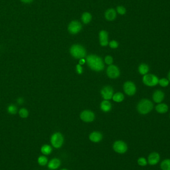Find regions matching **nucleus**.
<instances>
[{
    "mask_svg": "<svg viewBox=\"0 0 170 170\" xmlns=\"http://www.w3.org/2000/svg\"><path fill=\"white\" fill-rule=\"evenodd\" d=\"M61 165V161L59 159L53 158L48 164V168L51 170H55L58 168Z\"/></svg>",
    "mask_w": 170,
    "mask_h": 170,
    "instance_id": "17",
    "label": "nucleus"
},
{
    "mask_svg": "<svg viewBox=\"0 0 170 170\" xmlns=\"http://www.w3.org/2000/svg\"><path fill=\"white\" fill-rule=\"evenodd\" d=\"M7 110L10 114H17L18 109L17 107L14 104H10L8 107Z\"/></svg>",
    "mask_w": 170,
    "mask_h": 170,
    "instance_id": "25",
    "label": "nucleus"
},
{
    "mask_svg": "<svg viewBox=\"0 0 170 170\" xmlns=\"http://www.w3.org/2000/svg\"><path fill=\"white\" fill-rule=\"evenodd\" d=\"M107 76L109 77V78L112 79H115L116 78L119 76L120 72L118 67L114 65H109L107 69Z\"/></svg>",
    "mask_w": 170,
    "mask_h": 170,
    "instance_id": "9",
    "label": "nucleus"
},
{
    "mask_svg": "<svg viewBox=\"0 0 170 170\" xmlns=\"http://www.w3.org/2000/svg\"><path fill=\"white\" fill-rule=\"evenodd\" d=\"M116 11L114 8H109L104 13V17L108 21H113L116 18Z\"/></svg>",
    "mask_w": 170,
    "mask_h": 170,
    "instance_id": "13",
    "label": "nucleus"
},
{
    "mask_svg": "<svg viewBox=\"0 0 170 170\" xmlns=\"http://www.w3.org/2000/svg\"><path fill=\"white\" fill-rule=\"evenodd\" d=\"M70 53L76 59H82L86 56V52L85 48L81 45H73L70 48Z\"/></svg>",
    "mask_w": 170,
    "mask_h": 170,
    "instance_id": "3",
    "label": "nucleus"
},
{
    "mask_svg": "<svg viewBox=\"0 0 170 170\" xmlns=\"http://www.w3.org/2000/svg\"><path fill=\"white\" fill-rule=\"evenodd\" d=\"M169 83L170 82L167 78H161L159 80L158 84L162 87H166L169 85Z\"/></svg>",
    "mask_w": 170,
    "mask_h": 170,
    "instance_id": "26",
    "label": "nucleus"
},
{
    "mask_svg": "<svg viewBox=\"0 0 170 170\" xmlns=\"http://www.w3.org/2000/svg\"></svg>",
    "mask_w": 170,
    "mask_h": 170,
    "instance_id": "39",
    "label": "nucleus"
},
{
    "mask_svg": "<svg viewBox=\"0 0 170 170\" xmlns=\"http://www.w3.org/2000/svg\"><path fill=\"white\" fill-rule=\"evenodd\" d=\"M161 168L163 170H170V160L166 159L161 164Z\"/></svg>",
    "mask_w": 170,
    "mask_h": 170,
    "instance_id": "24",
    "label": "nucleus"
},
{
    "mask_svg": "<svg viewBox=\"0 0 170 170\" xmlns=\"http://www.w3.org/2000/svg\"><path fill=\"white\" fill-rule=\"evenodd\" d=\"M155 109L158 113L163 114H165L168 111V106L165 103H159L156 106Z\"/></svg>",
    "mask_w": 170,
    "mask_h": 170,
    "instance_id": "18",
    "label": "nucleus"
},
{
    "mask_svg": "<svg viewBox=\"0 0 170 170\" xmlns=\"http://www.w3.org/2000/svg\"><path fill=\"white\" fill-rule=\"evenodd\" d=\"M101 109H102L104 111L107 112L111 110V105L110 102L106 100V101H103L101 103Z\"/></svg>",
    "mask_w": 170,
    "mask_h": 170,
    "instance_id": "21",
    "label": "nucleus"
},
{
    "mask_svg": "<svg viewBox=\"0 0 170 170\" xmlns=\"http://www.w3.org/2000/svg\"><path fill=\"white\" fill-rule=\"evenodd\" d=\"M105 62H106L107 64L111 65L112 64V62H113V59H112V57L111 56H107L105 58Z\"/></svg>",
    "mask_w": 170,
    "mask_h": 170,
    "instance_id": "31",
    "label": "nucleus"
},
{
    "mask_svg": "<svg viewBox=\"0 0 170 170\" xmlns=\"http://www.w3.org/2000/svg\"><path fill=\"white\" fill-rule=\"evenodd\" d=\"M124 95L121 92H117L112 97L113 100L116 102H121L124 99Z\"/></svg>",
    "mask_w": 170,
    "mask_h": 170,
    "instance_id": "23",
    "label": "nucleus"
},
{
    "mask_svg": "<svg viewBox=\"0 0 170 170\" xmlns=\"http://www.w3.org/2000/svg\"><path fill=\"white\" fill-rule=\"evenodd\" d=\"M160 160V156L156 152L150 154L148 157V163L150 165H154L158 163Z\"/></svg>",
    "mask_w": 170,
    "mask_h": 170,
    "instance_id": "15",
    "label": "nucleus"
},
{
    "mask_svg": "<svg viewBox=\"0 0 170 170\" xmlns=\"http://www.w3.org/2000/svg\"><path fill=\"white\" fill-rule=\"evenodd\" d=\"M159 80L158 77L155 75L147 74L143 76L142 81L146 86L152 87L158 84Z\"/></svg>",
    "mask_w": 170,
    "mask_h": 170,
    "instance_id": "4",
    "label": "nucleus"
},
{
    "mask_svg": "<svg viewBox=\"0 0 170 170\" xmlns=\"http://www.w3.org/2000/svg\"><path fill=\"white\" fill-rule=\"evenodd\" d=\"M168 79L169 80V81L170 82V70L169 71V72L168 75Z\"/></svg>",
    "mask_w": 170,
    "mask_h": 170,
    "instance_id": "37",
    "label": "nucleus"
},
{
    "mask_svg": "<svg viewBox=\"0 0 170 170\" xmlns=\"http://www.w3.org/2000/svg\"><path fill=\"white\" fill-rule=\"evenodd\" d=\"M114 91L112 87L109 86H106L104 87L101 91V94L102 97L106 100L110 99L113 97Z\"/></svg>",
    "mask_w": 170,
    "mask_h": 170,
    "instance_id": "11",
    "label": "nucleus"
},
{
    "mask_svg": "<svg viewBox=\"0 0 170 170\" xmlns=\"http://www.w3.org/2000/svg\"><path fill=\"white\" fill-rule=\"evenodd\" d=\"M124 91L128 96H133L135 94L136 92V87L135 85L131 81H127L124 84L123 86Z\"/></svg>",
    "mask_w": 170,
    "mask_h": 170,
    "instance_id": "8",
    "label": "nucleus"
},
{
    "mask_svg": "<svg viewBox=\"0 0 170 170\" xmlns=\"http://www.w3.org/2000/svg\"><path fill=\"white\" fill-rule=\"evenodd\" d=\"M18 113H19L20 116L23 119L27 118L28 116V111L25 108H22L21 109H20Z\"/></svg>",
    "mask_w": 170,
    "mask_h": 170,
    "instance_id": "28",
    "label": "nucleus"
},
{
    "mask_svg": "<svg viewBox=\"0 0 170 170\" xmlns=\"http://www.w3.org/2000/svg\"><path fill=\"white\" fill-rule=\"evenodd\" d=\"M116 13L121 15H124L126 13V8L122 6H119L116 8Z\"/></svg>",
    "mask_w": 170,
    "mask_h": 170,
    "instance_id": "29",
    "label": "nucleus"
},
{
    "mask_svg": "<svg viewBox=\"0 0 170 170\" xmlns=\"http://www.w3.org/2000/svg\"><path fill=\"white\" fill-rule=\"evenodd\" d=\"M76 69H77V72L78 74H81L83 72V68L81 66V65L78 64L76 66Z\"/></svg>",
    "mask_w": 170,
    "mask_h": 170,
    "instance_id": "33",
    "label": "nucleus"
},
{
    "mask_svg": "<svg viewBox=\"0 0 170 170\" xmlns=\"http://www.w3.org/2000/svg\"><path fill=\"white\" fill-rule=\"evenodd\" d=\"M85 63V60L83 58L82 59H81L80 60V61L79 62V64L80 65H83Z\"/></svg>",
    "mask_w": 170,
    "mask_h": 170,
    "instance_id": "36",
    "label": "nucleus"
},
{
    "mask_svg": "<svg viewBox=\"0 0 170 170\" xmlns=\"http://www.w3.org/2000/svg\"><path fill=\"white\" fill-rule=\"evenodd\" d=\"M165 97V94L161 90H156L154 92L152 99L154 102L159 104L162 102Z\"/></svg>",
    "mask_w": 170,
    "mask_h": 170,
    "instance_id": "12",
    "label": "nucleus"
},
{
    "mask_svg": "<svg viewBox=\"0 0 170 170\" xmlns=\"http://www.w3.org/2000/svg\"><path fill=\"white\" fill-rule=\"evenodd\" d=\"M17 102L18 104H23L24 100H23V98L22 97H19L18 99H17Z\"/></svg>",
    "mask_w": 170,
    "mask_h": 170,
    "instance_id": "34",
    "label": "nucleus"
},
{
    "mask_svg": "<svg viewBox=\"0 0 170 170\" xmlns=\"http://www.w3.org/2000/svg\"><path fill=\"white\" fill-rule=\"evenodd\" d=\"M92 16L89 12H84L82 15L81 20L84 24H88L91 22Z\"/></svg>",
    "mask_w": 170,
    "mask_h": 170,
    "instance_id": "19",
    "label": "nucleus"
},
{
    "mask_svg": "<svg viewBox=\"0 0 170 170\" xmlns=\"http://www.w3.org/2000/svg\"><path fill=\"white\" fill-rule=\"evenodd\" d=\"M67 170V169H62V170Z\"/></svg>",
    "mask_w": 170,
    "mask_h": 170,
    "instance_id": "38",
    "label": "nucleus"
},
{
    "mask_svg": "<svg viewBox=\"0 0 170 170\" xmlns=\"http://www.w3.org/2000/svg\"><path fill=\"white\" fill-rule=\"evenodd\" d=\"M114 151L119 154H123L127 150V146L125 142L122 141H116L113 145Z\"/></svg>",
    "mask_w": 170,
    "mask_h": 170,
    "instance_id": "7",
    "label": "nucleus"
},
{
    "mask_svg": "<svg viewBox=\"0 0 170 170\" xmlns=\"http://www.w3.org/2000/svg\"><path fill=\"white\" fill-rule=\"evenodd\" d=\"M109 45L111 48H116L119 46V43L116 40H112L110 42Z\"/></svg>",
    "mask_w": 170,
    "mask_h": 170,
    "instance_id": "32",
    "label": "nucleus"
},
{
    "mask_svg": "<svg viewBox=\"0 0 170 170\" xmlns=\"http://www.w3.org/2000/svg\"><path fill=\"white\" fill-rule=\"evenodd\" d=\"M138 71L141 75L144 76L148 73L149 71V67L148 65L145 63L141 64L139 66Z\"/></svg>",
    "mask_w": 170,
    "mask_h": 170,
    "instance_id": "20",
    "label": "nucleus"
},
{
    "mask_svg": "<svg viewBox=\"0 0 170 170\" xmlns=\"http://www.w3.org/2000/svg\"><path fill=\"white\" fill-rule=\"evenodd\" d=\"M86 61L88 66L94 71H102L104 68V64L102 59L97 55H89L86 58Z\"/></svg>",
    "mask_w": 170,
    "mask_h": 170,
    "instance_id": "1",
    "label": "nucleus"
},
{
    "mask_svg": "<svg viewBox=\"0 0 170 170\" xmlns=\"http://www.w3.org/2000/svg\"><path fill=\"white\" fill-rule=\"evenodd\" d=\"M147 161L144 158H140L138 160V164L141 166H145L147 165Z\"/></svg>",
    "mask_w": 170,
    "mask_h": 170,
    "instance_id": "30",
    "label": "nucleus"
},
{
    "mask_svg": "<svg viewBox=\"0 0 170 170\" xmlns=\"http://www.w3.org/2000/svg\"><path fill=\"white\" fill-rule=\"evenodd\" d=\"M80 117L85 122H92L95 119L94 114L91 111H85L81 113Z\"/></svg>",
    "mask_w": 170,
    "mask_h": 170,
    "instance_id": "10",
    "label": "nucleus"
},
{
    "mask_svg": "<svg viewBox=\"0 0 170 170\" xmlns=\"http://www.w3.org/2000/svg\"><path fill=\"white\" fill-rule=\"evenodd\" d=\"M102 138V134L100 132L97 131H95L91 133L89 136L90 140L95 143L100 142Z\"/></svg>",
    "mask_w": 170,
    "mask_h": 170,
    "instance_id": "16",
    "label": "nucleus"
},
{
    "mask_svg": "<svg viewBox=\"0 0 170 170\" xmlns=\"http://www.w3.org/2000/svg\"><path fill=\"white\" fill-rule=\"evenodd\" d=\"M52 150V149L51 146L48 145H44L41 148V152H42V153L46 155L51 153Z\"/></svg>",
    "mask_w": 170,
    "mask_h": 170,
    "instance_id": "22",
    "label": "nucleus"
},
{
    "mask_svg": "<svg viewBox=\"0 0 170 170\" xmlns=\"http://www.w3.org/2000/svg\"><path fill=\"white\" fill-rule=\"evenodd\" d=\"M20 1H22V2H23L24 3L30 4V3H32L33 0H20Z\"/></svg>",
    "mask_w": 170,
    "mask_h": 170,
    "instance_id": "35",
    "label": "nucleus"
},
{
    "mask_svg": "<svg viewBox=\"0 0 170 170\" xmlns=\"http://www.w3.org/2000/svg\"><path fill=\"white\" fill-rule=\"evenodd\" d=\"M37 161L40 165L45 166L48 163V159L44 156H41L38 158Z\"/></svg>",
    "mask_w": 170,
    "mask_h": 170,
    "instance_id": "27",
    "label": "nucleus"
},
{
    "mask_svg": "<svg viewBox=\"0 0 170 170\" xmlns=\"http://www.w3.org/2000/svg\"><path fill=\"white\" fill-rule=\"evenodd\" d=\"M153 107V104L150 100L143 99L137 104V109L139 114L145 115L152 111Z\"/></svg>",
    "mask_w": 170,
    "mask_h": 170,
    "instance_id": "2",
    "label": "nucleus"
},
{
    "mask_svg": "<svg viewBox=\"0 0 170 170\" xmlns=\"http://www.w3.org/2000/svg\"><path fill=\"white\" fill-rule=\"evenodd\" d=\"M64 142V138L59 132L53 134L51 138V143L55 148H59L62 146Z\"/></svg>",
    "mask_w": 170,
    "mask_h": 170,
    "instance_id": "5",
    "label": "nucleus"
},
{
    "mask_svg": "<svg viewBox=\"0 0 170 170\" xmlns=\"http://www.w3.org/2000/svg\"><path fill=\"white\" fill-rule=\"evenodd\" d=\"M99 42L101 45L106 46L109 44L108 33L105 30H101L99 33Z\"/></svg>",
    "mask_w": 170,
    "mask_h": 170,
    "instance_id": "14",
    "label": "nucleus"
},
{
    "mask_svg": "<svg viewBox=\"0 0 170 170\" xmlns=\"http://www.w3.org/2000/svg\"><path fill=\"white\" fill-rule=\"evenodd\" d=\"M82 28L81 23L77 20H73L68 25V30L70 33L76 35L79 33Z\"/></svg>",
    "mask_w": 170,
    "mask_h": 170,
    "instance_id": "6",
    "label": "nucleus"
}]
</instances>
